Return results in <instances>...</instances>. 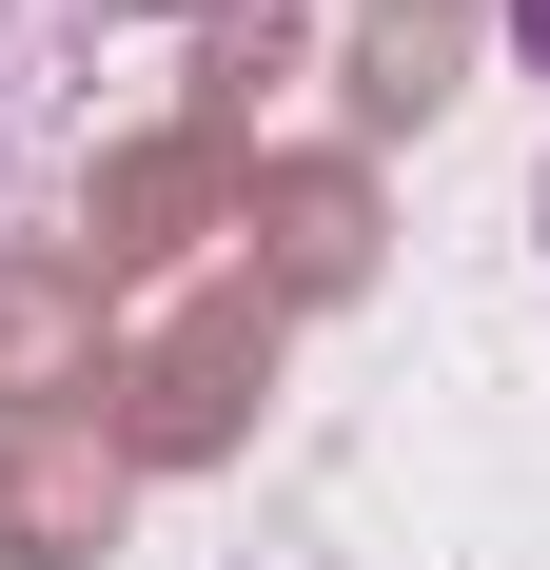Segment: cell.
<instances>
[{"instance_id": "obj_1", "label": "cell", "mask_w": 550, "mask_h": 570, "mask_svg": "<svg viewBox=\"0 0 550 570\" xmlns=\"http://www.w3.org/2000/svg\"><path fill=\"white\" fill-rule=\"evenodd\" d=\"M511 40H531V59H550V0H511Z\"/></svg>"}]
</instances>
